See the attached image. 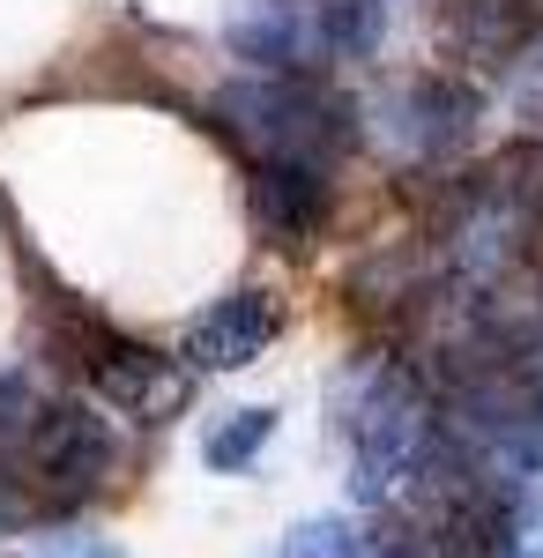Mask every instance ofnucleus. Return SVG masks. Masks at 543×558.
I'll use <instances>...</instances> for the list:
<instances>
[{
	"instance_id": "nucleus-1",
	"label": "nucleus",
	"mask_w": 543,
	"mask_h": 558,
	"mask_svg": "<svg viewBox=\"0 0 543 558\" xmlns=\"http://www.w3.org/2000/svg\"><path fill=\"white\" fill-rule=\"evenodd\" d=\"M246 209H253V223H261V239H276V246H313L321 223H328V209H335L328 165H305V157H253Z\"/></svg>"
},
{
	"instance_id": "nucleus-2",
	"label": "nucleus",
	"mask_w": 543,
	"mask_h": 558,
	"mask_svg": "<svg viewBox=\"0 0 543 558\" xmlns=\"http://www.w3.org/2000/svg\"><path fill=\"white\" fill-rule=\"evenodd\" d=\"M283 336V305L268 299V291H231V299H216L186 336V365H202V373H231V365H253L261 350Z\"/></svg>"
},
{
	"instance_id": "nucleus-3",
	"label": "nucleus",
	"mask_w": 543,
	"mask_h": 558,
	"mask_svg": "<svg viewBox=\"0 0 543 558\" xmlns=\"http://www.w3.org/2000/svg\"><path fill=\"white\" fill-rule=\"evenodd\" d=\"M268 439H276V410H268V402H246V410H216V425L202 432V462H209V470H246L253 454H261V447H268Z\"/></svg>"
},
{
	"instance_id": "nucleus-4",
	"label": "nucleus",
	"mask_w": 543,
	"mask_h": 558,
	"mask_svg": "<svg viewBox=\"0 0 543 558\" xmlns=\"http://www.w3.org/2000/svg\"><path fill=\"white\" fill-rule=\"evenodd\" d=\"M358 551H365V544H358L335 514H321V521H305V529L283 536V558H358Z\"/></svg>"
},
{
	"instance_id": "nucleus-5",
	"label": "nucleus",
	"mask_w": 543,
	"mask_h": 558,
	"mask_svg": "<svg viewBox=\"0 0 543 558\" xmlns=\"http://www.w3.org/2000/svg\"><path fill=\"white\" fill-rule=\"evenodd\" d=\"M499 558H536V551H529V544H506V551Z\"/></svg>"
}]
</instances>
